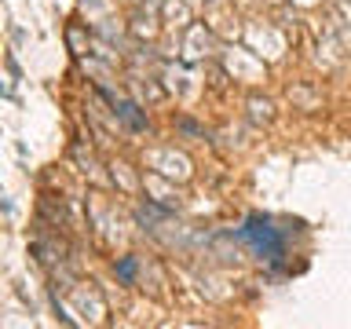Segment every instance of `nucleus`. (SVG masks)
Returning <instances> with one entry per match:
<instances>
[{"label":"nucleus","mask_w":351,"mask_h":329,"mask_svg":"<svg viewBox=\"0 0 351 329\" xmlns=\"http://www.w3.org/2000/svg\"><path fill=\"white\" fill-rule=\"evenodd\" d=\"M241 234H245V241L252 245V252H256L260 260L278 263L285 256V241L278 238V230H274V223L267 216H249L245 227H241Z\"/></svg>","instance_id":"nucleus-1"},{"label":"nucleus","mask_w":351,"mask_h":329,"mask_svg":"<svg viewBox=\"0 0 351 329\" xmlns=\"http://www.w3.org/2000/svg\"><path fill=\"white\" fill-rule=\"evenodd\" d=\"M117 114H121V117H125V121H128V125H132V128H147V117H139V114H136V106H128V103H121V106H117Z\"/></svg>","instance_id":"nucleus-2"},{"label":"nucleus","mask_w":351,"mask_h":329,"mask_svg":"<svg viewBox=\"0 0 351 329\" xmlns=\"http://www.w3.org/2000/svg\"><path fill=\"white\" fill-rule=\"evenodd\" d=\"M117 278L125 282V285H132V282H136V260H128V256L121 260V263H117Z\"/></svg>","instance_id":"nucleus-3"}]
</instances>
